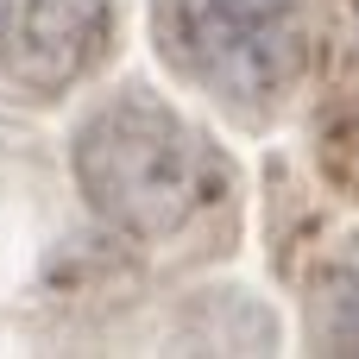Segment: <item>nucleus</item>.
<instances>
[{
	"label": "nucleus",
	"mask_w": 359,
	"mask_h": 359,
	"mask_svg": "<svg viewBox=\"0 0 359 359\" xmlns=\"http://www.w3.org/2000/svg\"><path fill=\"white\" fill-rule=\"evenodd\" d=\"M88 208L133 240H177L227 202L221 151L151 88H120L101 101L69 145Z\"/></svg>",
	"instance_id": "f257e3e1"
},
{
	"label": "nucleus",
	"mask_w": 359,
	"mask_h": 359,
	"mask_svg": "<svg viewBox=\"0 0 359 359\" xmlns=\"http://www.w3.org/2000/svg\"><path fill=\"white\" fill-rule=\"evenodd\" d=\"M164 57L240 120H265L309 69L303 0H158Z\"/></svg>",
	"instance_id": "f03ea898"
},
{
	"label": "nucleus",
	"mask_w": 359,
	"mask_h": 359,
	"mask_svg": "<svg viewBox=\"0 0 359 359\" xmlns=\"http://www.w3.org/2000/svg\"><path fill=\"white\" fill-rule=\"evenodd\" d=\"M114 50V0H0V76L25 95H63Z\"/></svg>",
	"instance_id": "7ed1b4c3"
},
{
	"label": "nucleus",
	"mask_w": 359,
	"mask_h": 359,
	"mask_svg": "<svg viewBox=\"0 0 359 359\" xmlns=\"http://www.w3.org/2000/svg\"><path fill=\"white\" fill-rule=\"evenodd\" d=\"M309 334L322 353H359V240L322 259L309 297Z\"/></svg>",
	"instance_id": "20e7f679"
},
{
	"label": "nucleus",
	"mask_w": 359,
	"mask_h": 359,
	"mask_svg": "<svg viewBox=\"0 0 359 359\" xmlns=\"http://www.w3.org/2000/svg\"><path fill=\"white\" fill-rule=\"evenodd\" d=\"M353 6H359V0H353Z\"/></svg>",
	"instance_id": "39448f33"
}]
</instances>
